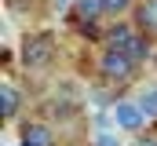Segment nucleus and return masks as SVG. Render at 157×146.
Wrapping results in <instances>:
<instances>
[{"label":"nucleus","instance_id":"10","mask_svg":"<svg viewBox=\"0 0 157 146\" xmlns=\"http://www.w3.org/2000/svg\"><path fill=\"white\" fill-rule=\"evenodd\" d=\"M128 7H132V0H102V11L106 15H124Z\"/></svg>","mask_w":157,"mask_h":146},{"label":"nucleus","instance_id":"6","mask_svg":"<svg viewBox=\"0 0 157 146\" xmlns=\"http://www.w3.org/2000/svg\"><path fill=\"white\" fill-rule=\"evenodd\" d=\"M135 36H139V29L117 22V26H110V33H106V48H121V51H128V48L135 44Z\"/></svg>","mask_w":157,"mask_h":146},{"label":"nucleus","instance_id":"7","mask_svg":"<svg viewBox=\"0 0 157 146\" xmlns=\"http://www.w3.org/2000/svg\"><path fill=\"white\" fill-rule=\"evenodd\" d=\"M22 143L26 146H55V139H51V132L44 124H26L22 128Z\"/></svg>","mask_w":157,"mask_h":146},{"label":"nucleus","instance_id":"11","mask_svg":"<svg viewBox=\"0 0 157 146\" xmlns=\"http://www.w3.org/2000/svg\"><path fill=\"white\" fill-rule=\"evenodd\" d=\"M99 146H121V143L113 139V135H99Z\"/></svg>","mask_w":157,"mask_h":146},{"label":"nucleus","instance_id":"3","mask_svg":"<svg viewBox=\"0 0 157 146\" xmlns=\"http://www.w3.org/2000/svg\"><path fill=\"white\" fill-rule=\"evenodd\" d=\"M99 15H106V11H102V0H77V7H73V26H77V33L95 40V36H99V26H95Z\"/></svg>","mask_w":157,"mask_h":146},{"label":"nucleus","instance_id":"2","mask_svg":"<svg viewBox=\"0 0 157 146\" xmlns=\"http://www.w3.org/2000/svg\"><path fill=\"white\" fill-rule=\"evenodd\" d=\"M99 70L106 73L110 80H128L132 70H135V59H132L128 51H121V48H106L102 59H99Z\"/></svg>","mask_w":157,"mask_h":146},{"label":"nucleus","instance_id":"5","mask_svg":"<svg viewBox=\"0 0 157 146\" xmlns=\"http://www.w3.org/2000/svg\"><path fill=\"white\" fill-rule=\"evenodd\" d=\"M135 29L143 36H157V0H139V7H135Z\"/></svg>","mask_w":157,"mask_h":146},{"label":"nucleus","instance_id":"1","mask_svg":"<svg viewBox=\"0 0 157 146\" xmlns=\"http://www.w3.org/2000/svg\"><path fill=\"white\" fill-rule=\"evenodd\" d=\"M51 51H55L51 33H29V36H22V48H18L22 66H29V70H40V66L51 59Z\"/></svg>","mask_w":157,"mask_h":146},{"label":"nucleus","instance_id":"8","mask_svg":"<svg viewBox=\"0 0 157 146\" xmlns=\"http://www.w3.org/2000/svg\"><path fill=\"white\" fill-rule=\"evenodd\" d=\"M0 95H4V121H11V117H15V110H18V91H15L11 84H4V88H0Z\"/></svg>","mask_w":157,"mask_h":146},{"label":"nucleus","instance_id":"9","mask_svg":"<svg viewBox=\"0 0 157 146\" xmlns=\"http://www.w3.org/2000/svg\"><path fill=\"white\" fill-rule=\"evenodd\" d=\"M139 106L146 117H157V88H146L143 95H139Z\"/></svg>","mask_w":157,"mask_h":146},{"label":"nucleus","instance_id":"12","mask_svg":"<svg viewBox=\"0 0 157 146\" xmlns=\"http://www.w3.org/2000/svg\"><path fill=\"white\" fill-rule=\"evenodd\" d=\"M22 146H26V143H22Z\"/></svg>","mask_w":157,"mask_h":146},{"label":"nucleus","instance_id":"4","mask_svg":"<svg viewBox=\"0 0 157 146\" xmlns=\"http://www.w3.org/2000/svg\"><path fill=\"white\" fill-rule=\"evenodd\" d=\"M113 117H117V124L124 128V132H139L143 124H146V113H143V106L139 102H117V110H113Z\"/></svg>","mask_w":157,"mask_h":146}]
</instances>
